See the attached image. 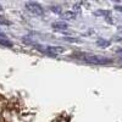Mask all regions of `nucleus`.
<instances>
[{"label":"nucleus","mask_w":122,"mask_h":122,"mask_svg":"<svg viewBox=\"0 0 122 122\" xmlns=\"http://www.w3.org/2000/svg\"><path fill=\"white\" fill-rule=\"evenodd\" d=\"M110 40H107V39H104V38H100V39H98L97 40V45L98 46H100V48H107L109 45H110Z\"/></svg>","instance_id":"obj_5"},{"label":"nucleus","mask_w":122,"mask_h":122,"mask_svg":"<svg viewBox=\"0 0 122 122\" xmlns=\"http://www.w3.org/2000/svg\"><path fill=\"white\" fill-rule=\"evenodd\" d=\"M61 16H62L64 20H68V21H70V20H76L77 14L75 11H65V12L61 14Z\"/></svg>","instance_id":"obj_4"},{"label":"nucleus","mask_w":122,"mask_h":122,"mask_svg":"<svg viewBox=\"0 0 122 122\" xmlns=\"http://www.w3.org/2000/svg\"><path fill=\"white\" fill-rule=\"evenodd\" d=\"M116 53H117L118 55H122V48H120V49H117V50H116Z\"/></svg>","instance_id":"obj_8"},{"label":"nucleus","mask_w":122,"mask_h":122,"mask_svg":"<svg viewBox=\"0 0 122 122\" xmlns=\"http://www.w3.org/2000/svg\"><path fill=\"white\" fill-rule=\"evenodd\" d=\"M26 9L30 14L33 15H37V16H43L44 15V9L42 5H39L38 3H34V1H29V3H26Z\"/></svg>","instance_id":"obj_2"},{"label":"nucleus","mask_w":122,"mask_h":122,"mask_svg":"<svg viewBox=\"0 0 122 122\" xmlns=\"http://www.w3.org/2000/svg\"><path fill=\"white\" fill-rule=\"evenodd\" d=\"M51 27H53L54 30H57V32H62V30L68 29V25L65 23V22H54L51 25Z\"/></svg>","instance_id":"obj_3"},{"label":"nucleus","mask_w":122,"mask_h":122,"mask_svg":"<svg viewBox=\"0 0 122 122\" xmlns=\"http://www.w3.org/2000/svg\"><path fill=\"white\" fill-rule=\"evenodd\" d=\"M1 10H3V7H1V6H0V11H1Z\"/></svg>","instance_id":"obj_10"},{"label":"nucleus","mask_w":122,"mask_h":122,"mask_svg":"<svg viewBox=\"0 0 122 122\" xmlns=\"http://www.w3.org/2000/svg\"><path fill=\"white\" fill-rule=\"evenodd\" d=\"M0 45H3V46H7V48H12V43L10 42L9 39L6 38H0Z\"/></svg>","instance_id":"obj_6"},{"label":"nucleus","mask_w":122,"mask_h":122,"mask_svg":"<svg viewBox=\"0 0 122 122\" xmlns=\"http://www.w3.org/2000/svg\"><path fill=\"white\" fill-rule=\"evenodd\" d=\"M115 9L117 10V11H121V12H122V6H116Z\"/></svg>","instance_id":"obj_9"},{"label":"nucleus","mask_w":122,"mask_h":122,"mask_svg":"<svg viewBox=\"0 0 122 122\" xmlns=\"http://www.w3.org/2000/svg\"><path fill=\"white\" fill-rule=\"evenodd\" d=\"M82 60H84L86 62L92 64V65H106L112 62V60L105 57V56H100V55H94V54H83Z\"/></svg>","instance_id":"obj_1"},{"label":"nucleus","mask_w":122,"mask_h":122,"mask_svg":"<svg viewBox=\"0 0 122 122\" xmlns=\"http://www.w3.org/2000/svg\"><path fill=\"white\" fill-rule=\"evenodd\" d=\"M95 15H98V16H106V15H109V11H105V10H99V11H95Z\"/></svg>","instance_id":"obj_7"}]
</instances>
